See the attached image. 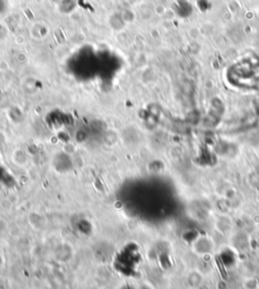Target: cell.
Listing matches in <instances>:
<instances>
[{
    "label": "cell",
    "mask_w": 259,
    "mask_h": 289,
    "mask_svg": "<svg viewBox=\"0 0 259 289\" xmlns=\"http://www.w3.org/2000/svg\"><path fill=\"white\" fill-rule=\"evenodd\" d=\"M20 160L22 161V165H25L28 163V156H27V152H25L24 150L17 149L13 152V163L15 165H18Z\"/></svg>",
    "instance_id": "6da1fadb"
},
{
    "label": "cell",
    "mask_w": 259,
    "mask_h": 289,
    "mask_svg": "<svg viewBox=\"0 0 259 289\" xmlns=\"http://www.w3.org/2000/svg\"><path fill=\"white\" fill-rule=\"evenodd\" d=\"M138 289H154V287L150 284V283H143V284H141L139 287H138Z\"/></svg>",
    "instance_id": "7a4b0ae2"
}]
</instances>
